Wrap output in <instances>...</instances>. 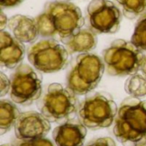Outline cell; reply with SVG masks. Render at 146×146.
Masks as SVG:
<instances>
[{"label": "cell", "instance_id": "12", "mask_svg": "<svg viewBox=\"0 0 146 146\" xmlns=\"http://www.w3.org/2000/svg\"><path fill=\"white\" fill-rule=\"evenodd\" d=\"M87 130L80 121H66L56 127L52 138L56 146H84Z\"/></svg>", "mask_w": 146, "mask_h": 146}, {"label": "cell", "instance_id": "14", "mask_svg": "<svg viewBox=\"0 0 146 146\" xmlns=\"http://www.w3.org/2000/svg\"><path fill=\"white\" fill-rule=\"evenodd\" d=\"M60 42L69 55L74 53H89L98 44V36L90 28H81L77 33L62 38Z\"/></svg>", "mask_w": 146, "mask_h": 146}, {"label": "cell", "instance_id": "6", "mask_svg": "<svg viewBox=\"0 0 146 146\" xmlns=\"http://www.w3.org/2000/svg\"><path fill=\"white\" fill-rule=\"evenodd\" d=\"M117 113V105L109 93L96 92L80 103L77 114L86 128L98 130L110 127Z\"/></svg>", "mask_w": 146, "mask_h": 146}, {"label": "cell", "instance_id": "4", "mask_svg": "<svg viewBox=\"0 0 146 146\" xmlns=\"http://www.w3.org/2000/svg\"><path fill=\"white\" fill-rule=\"evenodd\" d=\"M104 71V62L98 56L80 53L67 74V88L76 96L86 95L98 86Z\"/></svg>", "mask_w": 146, "mask_h": 146}, {"label": "cell", "instance_id": "24", "mask_svg": "<svg viewBox=\"0 0 146 146\" xmlns=\"http://www.w3.org/2000/svg\"><path fill=\"white\" fill-rule=\"evenodd\" d=\"M141 71L143 72V74L146 75V55L145 57V61H144V63L142 65V68H141Z\"/></svg>", "mask_w": 146, "mask_h": 146}, {"label": "cell", "instance_id": "2", "mask_svg": "<svg viewBox=\"0 0 146 146\" xmlns=\"http://www.w3.org/2000/svg\"><path fill=\"white\" fill-rule=\"evenodd\" d=\"M114 135L123 146L146 144V100L127 98L118 109Z\"/></svg>", "mask_w": 146, "mask_h": 146}, {"label": "cell", "instance_id": "27", "mask_svg": "<svg viewBox=\"0 0 146 146\" xmlns=\"http://www.w3.org/2000/svg\"><path fill=\"white\" fill-rule=\"evenodd\" d=\"M139 146H146V144H144V145H139Z\"/></svg>", "mask_w": 146, "mask_h": 146}, {"label": "cell", "instance_id": "11", "mask_svg": "<svg viewBox=\"0 0 146 146\" xmlns=\"http://www.w3.org/2000/svg\"><path fill=\"white\" fill-rule=\"evenodd\" d=\"M26 47L9 32L0 33V63L1 67L13 69L18 67L25 57Z\"/></svg>", "mask_w": 146, "mask_h": 146}, {"label": "cell", "instance_id": "10", "mask_svg": "<svg viewBox=\"0 0 146 146\" xmlns=\"http://www.w3.org/2000/svg\"><path fill=\"white\" fill-rule=\"evenodd\" d=\"M51 129L49 121L41 113L27 111L21 113L15 125V134L19 140L44 138Z\"/></svg>", "mask_w": 146, "mask_h": 146}, {"label": "cell", "instance_id": "20", "mask_svg": "<svg viewBox=\"0 0 146 146\" xmlns=\"http://www.w3.org/2000/svg\"><path fill=\"white\" fill-rule=\"evenodd\" d=\"M85 146H116V145L113 139L110 137H104L95 139L88 142Z\"/></svg>", "mask_w": 146, "mask_h": 146}, {"label": "cell", "instance_id": "21", "mask_svg": "<svg viewBox=\"0 0 146 146\" xmlns=\"http://www.w3.org/2000/svg\"><path fill=\"white\" fill-rule=\"evenodd\" d=\"M11 86V81L10 80L3 74H0V96L3 97L8 92H9Z\"/></svg>", "mask_w": 146, "mask_h": 146}, {"label": "cell", "instance_id": "9", "mask_svg": "<svg viewBox=\"0 0 146 146\" xmlns=\"http://www.w3.org/2000/svg\"><path fill=\"white\" fill-rule=\"evenodd\" d=\"M89 28L97 34L115 33L121 21L120 9L110 0H92L87 6Z\"/></svg>", "mask_w": 146, "mask_h": 146}, {"label": "cell", "instance_id": "16", "mask_svg": "<svg viewBox=\"0 0 146 146\" xmlns=\"http://www.w3.org/2000/svg\"><path fill=\"white\" fill-rule=\"evenodd\" d=\"M116 2L127 19L139 18L146 13V0H116Z\"/></svg>", "mask_w": 146, "mask_h": 146}, {"label": "cell", "instance_id": "3", "mask_svg": "<svg viewBox=\"0 0 146 146\" xmlns=\"http://www.w3.org/2000/svg\"><path fill=\"white\" fill-rule=\"evenodd\" d=\"M79 100L69 89L59 83L49 85L37 101L40 113L50 122L64 123L78 113Z\"/></svg>", "mask_w": 146, "mask_h": 146}, {"label": "cell", "instance_id": "19", "mask_svg": "<svg viewBox=\"0 0 146 146\" xmlns=\"http://www.w3.org/2000/svg\"><path fill=\"white\" fill-rule=\"evenodd\" d=\"M15 146H55L53 143L45 138L27 139V140H20L16 143Z\"/></svg>", "mask_w": 146, "mask_h": 146}, {"label": "cell", "instance_id": "5", "mask_svg": "<svg viewBox=\"0 0 146 146\" xmlns=\"http://www.w3.org/2000/svg\"><path fill=\"white\" fill-rule=\"evenodd\" d=\"M105 71L111 76H128L141 70L145 56L132 42L116 39L103 51Z\"/></svg>", "mask_w": 146, "mask_h": 146}, {"label": "cell", "instance_id": "15", "mask_svg": "<svg viewBox=\"0 0 146 146\" xmlns=\"http://www.w3.org/2000/svg\"><path fill=\"white\" fill-rule=\"evenodd\" d=\"M20 115L21 112L13 101H0V135H3L15 127Z\"/></svg>", "mask_w": 146, "mask_h": 146}, {"label": "cell", "instance_id": "25", "mask_svg": "<svg viewBox=\"0 0 146 146\" xmlns=\"http://www.w3.org/2000/svg\"><path fill=\"white\" fill-rule=\"evenodd\" d=\"M1 146H14V145H1Z\"/></svg>", "mask_w": 146, "mask_h": 146}, {"label": "cell", "instance_id": "17", "mask_svg": "<svg viewBox=\"0 0 146 146\" xmlns=\"http://www.w3.org/2000/svg\"><path fill=\"white\" fill-rule=\"evenodd\" d=\"M126 92L133 98L146 96V75L135 74L129 77L125 83Z\"/></svg>", "mask_w": 146, "mask_h": 146}, {"label": "cell", "instance_id": "18", "mask_svg": "<svg viewBox=\"0 0 146 146\" xmlns=\"http://www.w3.org/2000/svg\"><path fill=\"white\" fill-rule=\"evenodd\" d=\"M131 42L141 51H146V13L139 18Z\"/></svg>", "mask_w": 146, "mask_h": 146}, {"label": "cell", "instance_id": "1", "mask_svg": "<svg viewBox=\"0 0 146 146\" xmlns=\"http://www.w3.org/2000/svg\"><path fill=\"white\" fill-rule=\"evenodd\" d=\"M35 21L39 36L59 41L77 33L85 25L80 9L67 1L46 3Z\"/></svg>", "mask_w": 146, "mask_h": 146}, {"label": "cell", "instance_id": "7", "mask_svg": "<svg viewBox=\"0 0 146 146\" xmlns=\"http://www.w3.org/2000/svg\"><path fill=\"white\" fill-rule=\"evenodd\" d=\"M69 53L65 46L55 38H44L27 50V59L34 68L44 74L59 72L68 62Z\"/></svg>", "mask_w": 146, "mask_h": 146}, {"label": "cell", "instance_id": "23", "mask_svg": "<svg viewBox=\"0 0 146 146\" xmlns=\"http://www.w3.org/2000/svg\"><path fill=\"white\" fill-rule=\"evenodd\" d=\"M8 23H9V19L7 18V16L5 15V14L2 10L1 11V15H0V28H1V31H3L5 27L8 26Z\"/></svg>", "mask_w": 146, "mask_h": 146}, {"label": "cell", "instance_id": "8", "mask_svg": "<svg viewBox=\"0 0 146 146\" xmlns=\"http://www.w3.org/2000/svg\"><path fill=\"white\" fill-rule=\"evenodd\" d=\"M10 81L9 96L15 104L31 105L34 101H38L43 93L42 79L27 64L21 63L16 67L10 76Z\"/></svg>", "mask_w": 146, "mask_h": 146}, {"label": "cell", "instance_id": "26", "mask_svg": "<svg viewBox=\"0 0 146 146\" xmlns=\"http://www.w3.org/2000/svg\"><path fill=\"white\" fill-rule=\"evenodd\" d=\"M57 1H67V2H68V1H70V0H57Z\"/></svg>", "mask_w": 146, "mask_h": 146}, {"label": "cell", "instance_id": "13", "mask_svg": "<svg viewBox=\"0 0 146 146\" xmlns=\"http://www.w3.org/2000/svg\"><path fill=\"white\" fill-rule=\"evenodd\" d=\"M8 27L12 35L21 43H33L39 36L35 18L27 15H15L10 17Z\"/></svg>", "mask_w": 146, "mask_h": 146}, {"label": "cell", "instance_id": "22", "mask_svg": "<svg viewBox=\"0 0 146 146\" xmlns=\"http://www.w3.org/2000/svg\"><path fill=\"white\" fill-rule=\"evenodd\" d=\"M23 2L24 0H0V6L2 9L11 8V7L17 6Z\"/></svg>", "mask_w": 146, "mask_h": 146}]
</instances>
